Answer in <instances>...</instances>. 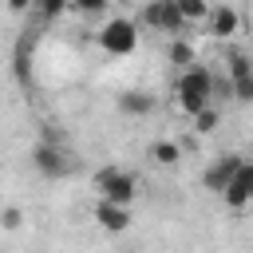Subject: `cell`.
<instances>
[{"label":"cell","mask_w":253,"mask_h":253,"mask_svg":"<svg viewBox=\"0 0 253 253\" xmlns=\"http://www.w3.org/2000/svg\"><path fill=\"white\" fill-rule=\"evenodd\" d=\"M174 103H178L182 115H198L202 107H210L213 103V75L206 67H198V63L182 67L178 83H174Z\"/></svg>","instance_id":"6da1fadb"},{"label":"cell","mask_w":253,"mask_h":253,"mask_svg":"<svg viewBox=\"0 0 253 253\" xmlns=\"http://www.w3.org/2000/svg\"><path fill=\"white\" fill-rule=\"evenodd\" d=\"M99 47H103L107 55H115V59L134 55V47H138V20H130V16L107 20L103 32H99Z\"/></svg>","instance_id":"7a4b0ae2"},{"label":"cell","mask_w":253,"mask_h":253,"mask_svg":"<svg viewBox=\"0 0 253 253\" xmlns=\"http://www.w3.org/2000/svg\"><path fill=\"white\" fill-rule=\"evenodd\" d=\"M134 190H138V182H134V174L123 170V166H107V170L95 174V194H99L103 202L130 206V202H134Z\"/></svg>","instance_id":"3957f363"},{"label":"cell","mask_w":253,"mask_h":253,"mask_svg":"<svg viewBox=\"0 0 253 253\" xmlns=\"http://www.w3.org/2000/svg\"><path fill=\"white\" fill-rule=\"evenodd\" d=\"M32 166H36L43 178H67V174H71V154L63 150V142L43 138V142L32 150Z\"/></svg>","instance_id":"277c9868"},{"label":"cell","mask_w":253,"mask_h":253,"mask_svg":"<svg viewBox=\"0 0 253 253\" xmlns=\"http://www.w3.org/2000/svg\"><path fill=\"white\" fill-rule=\"evenodd\" d=\"M142 24L150 32H166V36H186V20L178 16L174 0H150L142 8Z\"/></svg>","instance_id":"5b68a950"},{"label":"cell","mask_w":253,"mask_h":253,"mask_svg":"<svg viewBox=\"0 0 253 253\" xmlns=\"http://www.w3.org/2000/svg\"><path fill=\"white\" fill-rule=\"evenodd\" d=\"M221 202H225L229 210H245V206L253 202V166H249V162H241V166L233 170V178H229L225 190H221Z\"/></svg>","instance_id":"8992f818"},{"label":"cell","mask_w":253,"mask_h":253,"mask_svg":"<svg viewBox=\"0 0 253 253\" xmlns=\"http://www.w3.org/2000/svg\"><path fill=\"white\" fill-rule=\"evenodd\" d=\"M202 24H210V32H213L217 40H229V36H237L241 16H237V8H233V4H210V12H206V20H202Z\"/></svg>","instance_id":"52a82bcc"},{"label":"cell","mask_w":253,"mask_h":253,"mask_svg":"<svg viewBox=\"0 0 253 253\" xmlns=\"http://www.w3.org/2000/svg\"><path fill=\"white\" fill-rule=\"evenodd\" d=\"M241 162H245L241 154H221V158H213V162L206 166V174H202L206 190H210V194H221V190H225V182L233 178V170H237Z\"/></svg>","instance_id":"ba28073f"},{"label":"cell","mask_w":253,"mask_h":253,"mask_svg":"<svg viewBox=\"0 0 253 253\" xmlns=\"http://www.w3.org/2000/svg\"><path fill=\"white\" fill-rule=\"evenodd\" d=\"M95 221H99L107 233H126V229H130V206H119V202H103V198H99Z\"/></svg>","instance_id":"9c48e42d"},{"label":"cell","mask_w":253,"mask_h":253,"mask_svg":"<svg viewBox=\"0 0 253 253\" xmlns=\"http://www.w3.org/2000/svg\"><path fill=\"white\" fill-rule=\"evenodd\" d=\"M146 158H150L154 166H178L182 146H178V142H170V138H154V142L146 146Z\"/></svg>","instance_id":"30bf717a"},{"label":"cell","mask_w":253,"mask_h":253,"mask_svg":"<svg viewBox=\"0 0 253 253\" xmlns=\"http://www.w3.org/2000/svg\"><path fill=\"white\" fill-rule=\"evenodd\" d=\"M119 111L123 115H150L154 111V95H146V91H123L119 95Z\"/></svg>","instance_id":"8fae6325"},{"label":"cell","mask_w":253,"mask_h":253,"mask_svg":"<svg viewBox=\"0 0 253 253\" xmlns=\"http://www.w3.org/2000/svg\"><path fill=\"white\" fill-rule=\"evenodd\" d=\"M170 63H174L178 71H182V67H190V63H198L190 36H174V43H170Z\"/></svg>","instance_id":"7c38bea8"},{"label":"cell","mask_w":253,"mask_h":253,"mask_svg":"<svg viewBox=\"0 0 253 253\" xmlns=\"http://www.w3.org/2000/svg\"><path fill=\"white\" fill-rule=\"evenodd\" d=\"M174 8H178V16L186 20V28H194V24H202V20H206L210 0H174Z\"/></svg>","instance_id":"4fadbf2b"},{"label":"cell","mask_w":253,"mask_h":253,"mask_svg":"<svg viewBox=\"0 0 253 253\" xmlns=\"http://www.w3.org/2000/svg\"><path fill=\"white\" fill-rule=\"evenodd\" d=\"M190 119H194V130H198V134L217 130V111H213V103H210V107H202V111H198V115H190Z\"/></svg>","instance_id":"5bb4252c"},{"label":"cell","mask_w":253,"mask_h":253,"mask_svg":"<svg viewBox=\"0 0 253 253\" xmlns=\"http://www.w3.org/2000/svg\"><path fill=\"white\" fill-rule=\"evenodd\" d=\"M241 75H253V63L245 51H229V75L225 79H241Z\"/></svg>","instance_id":"9a60e30c"},{"label":"cell","mask_w":253,"mask_h":253,"mask_svg":"<svg viewBox=\"0 0 253 253\" xmlns=\"http://www.w3.org/2000/svg\"><path fill=\"white\" fill-rule=\"evenodd\" d=\"M0 225H4V229H20V225H24V213H20L16 206H4V210H0Z\"/></svg>","instance_id":"2e32d148"},{"label":"cell","mask_w":253,"mask_h":253,"mask_svg":"<svg viewBox=\"0 0 253 253\" xmlns=\"http://www.w3.org/2000/svg\"><path fill=\"white\" fill-rule=\"evenodd\" d=\"M107 0H67V8H75V12H99Z\"/></svg>","instance_id":"e0dca14e"},{"label":"cell","mask_w":253,"mask_h":253,"mask_svg":"<svg viewBox=\"0 0 253 253\" xmlns=\"http://www.w3.org/2000/svg\"><path fill=\"white\" fill-rule=\"evenodd\" d=\"M8 8L12 12H24V8H32V0H8Z\"/></svg>","instance_id":"ac0fdd59"}]
</instances>
